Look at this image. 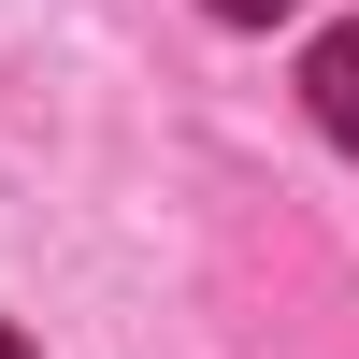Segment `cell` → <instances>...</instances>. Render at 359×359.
Wrapping results in <instances>:
<instances>
[{"mask_svg":"<svg viewBox=\"0 0 359 359\" xmlns=\"http://www.w3.org/2000/svg\"><path fill=\"white\" fill-rule=\"evenodd\" d=\"M302 101H316V130H331V144H359V29H316Z\"/></svg>","mask_w":359,"mask_h":359,"instance_id":"6da1fadb","label":"cell"},{"mask_svg":"<svg viewBox=\"0 0 359 359\" xmlns=\"http://www.w3.org/2000/svg\"><path fill=\"white\" fill-rule=\"evenodd\" d=\"M216 15H230V29H273V15H302V0H216Z\"/></svg>","mask_w":359,"mask_h":359,"instance_id":"7a4b0ae2","label":"cell"},{"mask_svg":"<svg viewBox=\"0 0 359 359\" xmlns=\"http://www.w3.org/2000/svg\"><path fill=\"white\" fill-rule=\"evenodd\" d=\"M0 359H29V345H15V331H0Z\"/></svg>","mask_w":359,"mask_h":359,"instance_id":"3957f363","label":"cell"}]
</instances>
